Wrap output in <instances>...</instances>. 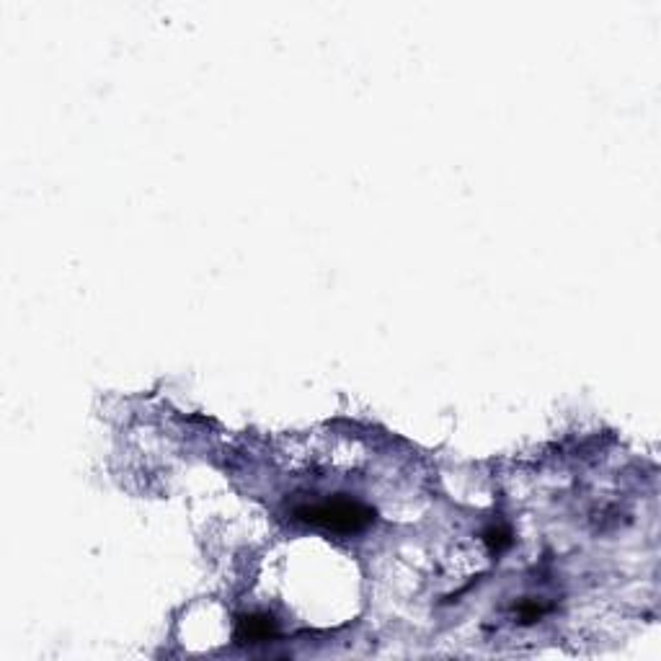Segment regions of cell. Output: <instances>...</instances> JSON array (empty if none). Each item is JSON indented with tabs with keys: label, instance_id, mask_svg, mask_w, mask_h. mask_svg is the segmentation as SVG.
<instances>
[{
	"label": "cell",
	"instance_id": "1",
	"mask_svg": "<svg viewBox=\"0 0 661 661\" xmlns=\"http://www.w3.org/2000/svg\"><path fill=\"white\" fill-rule=\"evenodd\" d=\"M297 517L310 522V525L323 527L331 532H357L370 525L372 512L352 499H326L316 504H305L297 509Z\"/></svg>",
	"mask_w": 661,
	"mask_h": 661
},
{
	"label": "cell",
	"instance_id": "2",
	"mask_svg": "<svg viewBox=\"0 0 661 661\" xmlns=\"http://www.w3.org/2000/svg\"><path fill=\"white\" fill-rule=\"evenodd\" d=\"M274 633V623L264 615H251V618L241 620V628H238V638L243 641H264Z\"/></svg>",
	"mask_w": 661,
	"mask_h": 661
}]
</instances>
